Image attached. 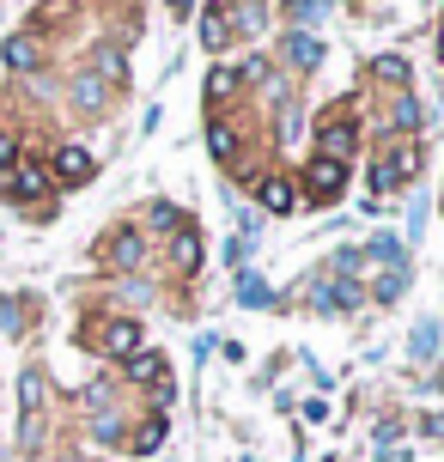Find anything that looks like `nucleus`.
<instances>
[{"label": "nucleus", "mask_w": 444, "mask_h": 462, "mask_svg": "<svg viewBox=\"0 0 444 462\" xmlns=\"http://www.w3.org/2000/svg\"><path fill=\"white\" fill-rule=\"evenodd\" d=\"M414 171H421V152H414V146H384L377 164H372V189H377V195H390V189H402Z\"/></svg>", "instance_id": "f257e3e1"}, {"label": "nucleus", "mask_w": 444, "mask_h": 462, "mask_svg": "<svg viewBox=\"0 0 444 462\" xmlns=\"http://www.w3.org/2000/svg\"><path fill=\"white\" fill-rule=\"evenodd\" d=\"M19 408H24L19 444H24V450H37V444H43V377H37V371H24V377H19Z\"/></svg>", "instance_id": "f03ea898"}, {"label": "nucleus", "mask_w": 444, "mask_h": 462, "mask_svg": "<svg viewBox=\"0 0 444 462\" xmlns=\"http://www.w3.org/2000/svg\"><path fill=\"white\" fill-rule=\"evenodd\" d=\"M353 146H359V128H353V122H323V128H317V152H323V159L347 164Z\"/></svg>", "instance_id": "7ed1b4c3"}, {"label": "nucleus", "mask_w": 444, "mask_h": 462, "mask_svg": "<svg viewBox=\"0 0 444 462\" xmlns=\"http://www.w3.org/2000/svg\"><path fill=\"white\" fill-rule=\"evenodd\" d=\"M49 177L37 164H0V195H43Z\"/></svg>", "instance_id": "20e7f679"}, {"label": "nucleus", "mask_w": 444, "mask_h": 462, "mask_svg": "<svg viewBox=\"0 0 444 462\" xmlns=\"http://www.w3.org/2000/svg\"><path fill=\"white\" fill-rule=\"evenodd\" d=\"M304 183H310V195H317V201H328V195H341V183H347V164H335V159H317V164H310V177H304Z\"/></svg>", "instance_id": "39448f33"}, {"label": "nucleus", "mask_w": 444, "mask_h": 462, "mask_svg": "<svg viewBox=\"0 0 444 462\" xmlns=\"http://www.w3.org/2000/svg\"><path fill=\"white\" fill-rule=\"evenodd\" d=\"M141 255H146L141 231H110V244H104V262H116V268H134Z\"/></svg>", "instance_id": "423d86ee"}, {"label": "nucleus", "mask_w": 444, "mask_h": 462, "mask_svg": "<svg viewBox=\"0 0 444 462\" xmlns=\"http://www.w3.org/2000/svg\"><path fill=\"white\" fill-rule=\"evenodd\" d=\"M55 177H61V183H86V177H92V152H86V146H61V152H55Z\"/></svg>", "instance_id": "0eeeda50"}, {"label": "nucleus", "mask_w": 444, "mask_h": 462, "mask_svg": "<svg viewBox=\"0 0 444 462\" xmlns=\"http://www.w3.org/2000/svg\"><path fill=\"white\" fill-rule=\"evenodd\" d=\"M171 262H177L183 274L201 268V237H195V226H177V237H171Z\"/></svg>", "instance_id": "6e6552de"}, {"label": "nucleus", "mask_w": 444, "mask_h": 462, "mask_svg": "<svg viewBox=\"0 0 444 462\" xmlns=\"http://www.w3.org/2000/svg\"><path fill=\"white\" fill-rule=\"evenodd\" d=\"M310 299H317V310H353L359 304V286L353 280H335V286H310Z\"/></svg>", "instance_id": "1a4fd4ad"}, {"label": "nucleus", "mask_w": 444, "mask_h": 462, "mask_svg": "<svg viewBox=\"0 0 444 462\" xmlns=\"http://www.w3.org/2000/svg\"><path fill=\"white\" fill-rule=\"evenodd\" d=\"M73 104H79V110H104V104H110V86H104V79H97V73H79V79H73Z\"/></svg>", "instance_id": "9d476101"}, {"label": "nucleus", "mask_w": 444, "mask_h": 462, "mask_svg": "<svg viewBox=\"0 0 444 462\" xmlns=\"http://www.w3.org/2000/svg\"><path fill=\"white\" fill-rule=\"evenodd\" d=\"M232 37H237V24H232V13H219V6H213L208 19H201V43H208L213 55H219V49L232 43Z\"/></svg>", "instance_id": "9b49d317"}, {"label": "nucleus", "mask_w": 444, "mask_h": 462, "mask_svg": "<svg viewBox=\"0 0 444 462\" xmlns=\"http://www.w3.org/2000/svg\"><path fill=\"white\" fill-rule=\"evenodd\" d=\"M97 341H104V353H122V359H128V353L141 346V328H134V323H104V328H97Z\"/></svg>", "instance_id": "f8f14e48"}, {"label": "nucleus", "mask_w": 444, "mask_h": 462, "mask_svg": "<svg viewBox=\"0 0 444 462\" xmlns=\"http://www.w3.org/2000/svg\"><path fill=\"white\" fill-rule=\"evenodd\" d=\"M208 152H213L219 164L237 159V128H232V122H208Z\"/></svg>", "instance_id": "ddd939ff"}, {"label": "nucleus", "mask_w": 444, "mask_h": 462, "mask_svg": "<svg viewBox=\"0 0 444 462\" xmlns=\"http://www.w3.org/2000/svg\"><path fill=\"white\" fill-rule=\"evenodd\" d=\"M286 61H292V68H317V61H323V43L304 37V31H292V37H286Z\"/></svg>", "instance_id": "4468645a"}, {"label": "nucleus", "mask_w": 444, "mask_h": 462, "mask_svg": "<svg viewBox=\"0 0 444 462\" xmlns=\"http://www.w3.org/2000/svg\"><path fill=\"white\" fill-rule=\"evenodd\" d=\"M262 208L268 213H292L299 208V201H292V183H286V177H268V183H262Z\"/></svg>", "instance_id": "2eb2a0df"}, {"label": "nucleus", "mask_w": 444, "mask_h": 462, "mask_svg": "<svg viewBox=\"0 0 444 462\" xmlns=\"http://www.w3.org/2000/svg\"><path fill=\"white\" fill-rule=\"evenodd\" d=\"M128 377L134 383H164V359L159 353H128Z\"/></svg>", "instance_id": "dca6fc26"}, {"label": "nucleus", "mask_w": 444, "mask_h": 462, "mask_svg": "<svg viewBox=\"0 0 444 462\" xmlns=\"http://www.w3.org/2000/svg\"><path fill=\"white\" fill-rule=\"evenodd\" d=\"M237 86H244V73H237V68H213V79H208V104H226V97H237Z\"/></svg>", "instance_id": "f3484780"}, {"label": "nucleus", "mask_w": 444, "mask_h": 462, "mask_svg": "<svg viewBox=\"0 0 444 462\" xmlns=\"http://www.w3.org/2000/svg\"><path fill=\"white\" fill-rule=\"evenodd\" d=\"M365 255H372V262H384V268H402V237H372V244H365Z\"/></svg>", "instance_id": "a211bd4d"}, {"label": "nucleus", "mask_w": 444, "mask_h": 462, "mask_svg": "<svg viewBox=\"0 0 444 462\" xmlns=\"http://www.w3.org/2000/svg\"><path fill=\"white\" fill-rule=\"evenodd\" d=\"M6 68L31 73V68H37V43H31V37H13V43H6Z\"/></svg>", "instance_id": "6ab92c4d"}, {"label": "nucleus", "mask_w": 444, "mask_h": 462, "mask_svg": "<svg viewBox=\"0 0 444 462\" xmlns=\"http://www.w3.org/2000/svg\"><path fill=\"white\" fill-rule=\"evenodd\" d=\"M372 73L384 79V86H408V61H402V55H377Z\"/></svg>", "instance_id": "aec40b11"}, {"label": "nucleus", "mask_w": 444, "mask_h": 462, "mask_svg": "<svg viewBox=\"0 0 444 462\" xmlns=\"http://www.w3.org/2000/svg\"><path fill=\"white\" fill-rule=\"evenodd\" d=\"M402 292H408V274H402V268H384V274H377V299H384V304H396Z\"/></svg>", "instance_id": "412c9836"}, {"label": "nucleus", "mask_w": 444, "mask_h": 462, "mask_svg": "<svg viewBox=\"0 0 444 462\" xmlns=\"http://www.w3.org/2000/svg\"><path fill=\"white\" fill-rule=\"evenodd\" d=\"M159 444H164V420H146L141 432H134V444H128V450H141V457H146V450H159Z\"/></svg>", "instance_id": "4be33fe9"}, {"label": "nucleus", "mask_w": 444, "mask_h": 462, "mask_svg": "<svg viewBox=\"0 0 444 462\" xmlns=\"http://www.w3.org/2000/svg\"><path fill=\"white\" fill-rule=\"evenodd\" d=\"M122 73H128V68H122V55H116V49H97V79H104V86L116 79V86H122Z\"/></svg>", "instance_id": "5701e85b"}, {"label": "nucleus", "mask_w": 444, "mask_h": 462, "mask_svg": "<svg viewBox=\"0 0 444 462\" xmlns=\"http://www.w3.org/2000/svg\"><path fill=\"white\" fill-rule=\"evenodd\" d=\"M328 13V0H292V24H317Z\"/></svg>", "instance_id": "b1692460"}, {"label": "nucleus", "mask_w": 444, "mask_h": 462, "mask_svg": "<svg viewBox=\"0 0 444 462\" xmlns=\"http://www.w3.org/2000/svg\"><path fill=\"white\" fill-rule=\"evenodd\" d=\"M390 122H396V128H414V122H421V104L402 92V97H396V110H390Z\"/></svg>", "instance_id": "393cba45"}, {"label": "nucleus", "mask_w": 444, "mask_h": 462, "mask_svg": "<svg viewBox=\"0 0 444 462\" xmlns=\"http://www.w3.org/2000/svg\"><path fill=\"white\" fill-rule=\"evenodd\" d=\"M244 304H274V286L256 274H244Z\"/></svg>", "instance_id": "a878e982"}, {"label": "nucleus", "mask_w": 444, "mask_h": 462, "mask_svg": "<svg viewBox=\"0 0 444 462\" xmlns=\"http://www.w3.org/2000/svg\"><path fill=\"white\" fill-rule=\"evenodd\" d=\"M432 341H439V328H432V323L414 328V359H432Z\"/></svg>", "instance_id": "bb28decb"}, {"label": "nucleus", "mask_w": 444, "mask_h": 462, "mask_svg": "<svg viewBox=\"0 0 444 462\" xmlns=\"http://www.w3.org/2000/svg\"><path fill=\"white\" fill-rule=\"evenodd\" d=\"M153 226H183V213L171 208V201H153Z\"/></svg>", "instance_id": "cd10ccee"}, {"label": "nucleus", "mask_w": 444, "mask_h": 462, "mask_svg": "<svg viewBox=\"0 0 444 462\" xmlns=\"http://www.w3.org/2000/svg\"><path fill=\"white\" fill-rule=\"evenodd\" d=\"M421 426H426V432H432V439H444V414H426Z\"/></svg>", "instance_id": "c85d7f7f"}, {"label": "nucleus", "mask_w": 444, "mask_h": 462, "mask_svg": "<svg viewBox=\"0 0 444 462\" xmlns=\"http://www.w3.org/2000/svg\"><path fill=\"white\" fill-rule=\"evenodd\" d=\"M0 164H13V140L0 134Z\"/></svg>", "instance_id": "c756f323"}, {"label": "nucleus", "mask_w": 444, "mask_h": 462, "mask_svg": "<svg viewBox=\"0 0 444 462\" xmlns=\"http://www.w3.org/2000/svg\"><path fill=\"white\" fill-rule=\"evenodd\" d=\"M171 13H189V0H171Z\"/></svg>", "instance_id": "7c9ffc66"}]
</instances>
